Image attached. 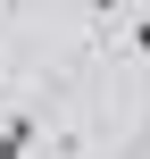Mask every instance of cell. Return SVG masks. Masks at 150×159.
<instances>
[{"instance_id":"6da1fadb","label":"cell","mask_w":150,"mask_h":159,"mask_svg":"<svg viewBox=\"0 0 150 159\" xmlns=\"http://www.w3.org/2000/svg\"><path fill=\"white\" fill-rule=\"evenodd\" d=\"M33 143H42V109H8L0 117V159H33Z\"/></svg>"},{"instance_id":"7a4b0ae2","label":"cell","mask_w":150,"mask_h":159,"mask_svg":"<svg viewBox=\"0 0 150 159\" xmlns=\"http://www.w3.org/2000/svg\"><path fill=\"white\" fill-rule=\"evenodd\" d=\"M84 17H100V25H92V34H100V42H109V25H117V17H125V0H84Z\"/></svg>"},{"instance_id":"3957f363","label":"cell","mask_w":150,"mask_h":159,"mask_svg":"<svg viewBox=\"0 0 150 159\" xmlns=\"http://www.w3.org/2000/svg\"><path fill=\"white\" fill-rule=\"evenodd\" d=\"M125 50H134V59H150V8H142V17H125Z\"/></svg>"}]
</instances>
